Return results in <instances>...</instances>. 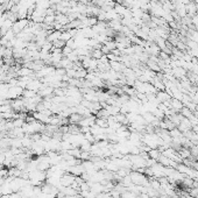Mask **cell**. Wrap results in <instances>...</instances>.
I'll use <instances>...</instances> for the list:
<instances>
[{"label":"cell","instance_id":"6da1fadb","mask_svg":"<svg viewBox=\"0 0 198 198\" xmlns=\"http://www.w3.org/2000/svg\"><path fill=\"white\" fill-rule=\"evenodd\" d=\"M170 104H171V107H172V110H175L178 113L184 107V105H183V103H182L181 100H178V99L176 98H171L170 99Z\"/></svg>","mask_w":198,"mask_h":198},{"label":"cell","instance_id":"8992f818","mask_svg":"<svg viewBox=\"0 0 198 198\" xmlns=\"http://www.w3.org/2000/svg\"><path fill=\"white\" fill-rule=\"evenodd\" d=\"M103 56H104V54L101 53V50L100 49H93L92 50V53H91V57L94 58V60H97V61L100 60Z\"/></svg>","mask_w":198,"mask_h":198},{"label":"cell","instance_id":"ba28073f","mask_svg":"<svg viewBox=\"0 0 198 198\" xmlns=\"http://www.w3.org/2000/svg\"><path fill=\"white\" fill-rule=\"evenodd\" d=\"M72 51H73V50H72L71 48H70V47H68V46H64V47L62 48V55L65 56V57H66V56L70 55Z\"/></svg>","mask_w":198,"mask_h":198},{"label":"cell","instance_id":"52a82bcc","mask_svg":"<svg viewBox=\"0 0 198 198\" xmlns=\"http://www.w3.org/2000/svg\"><path fill=\"white\" fill-rule=\"evenodd\" d=\"M22 96H23V98H34L35 96H38L36 94V92L35 91H33V90H23V93H22Z\"/></svg>","mask_w":198,"mask_h":198},{"label":"cell","instance_id":"9c48e42d","mask_svg":"<svg viewBox=\"0 0 198 198\" xmlns=\"http://www.w3.org/2000/svg\"><path fill=\"white\" fill-rule=\"evenodd\" d=\"M192 132L198 137V125H196V126H192Z\"/></svg>","mask_w":198,"mask_h":198},{"label":"cell","instance_id":"5b68a950","mask_svg":"<svg viewBox=\"0 0 198 198\" xmlns=\"http://www.w3.org/2000/svg\"><path fill=\"white\" fill-rule=\"evenodd\" d=\"M180 112H181L182 116L184 117V118H188V119H189V118H191V117L193 116L192 111L190 110V109H188V107H185V106H184Z\"/></svg>","mask_w":198,"mask_h":198},{"label":"cell","instance_id":"3957f363","mask_svg":"<svg viewBox=\"0 0 198 198\" xmlns=\"http://www.w3.org/2000/svg\"><path fill=\"white\" fill-rule=\"evenodd\" d=\"M82 119H83V116H81L79 113H77V112L72 113L71 116L69 117V121H70L71 124H73V125H78Z\"/></svg>","mask_w":198,"mask_h":198},{"label":"cell","instance_id":"277c9868","mask_svg":"<svg viewBox=\"0 0 198 198\" xmlns=\"http://www.w3.org/2000/svg\"><path fill=\"white\" fill-rule=\"evenodd\" d=\"M148 155H149V157L152 160H155V161H157L159 160V157H160V155H161V152H160L159 149H150L148 152Z\"/></svg>","mask_w":198,"mask_h":198},{"label":"cell","instance_id":"7a4b0ae2","mask_svg":"<svg viewBox=\"0 0 198 198\" xmlns=\"http://www.w3.org/2000/svg\"><path fill=\"white\" fill-rule=\"evenodd\" d=\"M156 98L159 99L160 103H164L167 100H170L171 97L167 91H157L156 92Z\"/></svg>","mask_w":198,"mask_h":198}]
</instances>
